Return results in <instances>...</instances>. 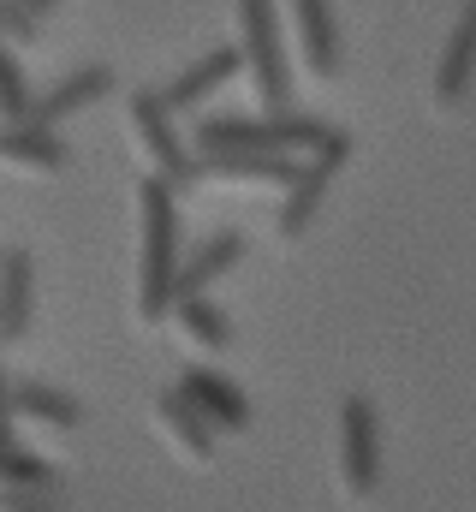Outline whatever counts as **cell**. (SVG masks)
Returning <instances> with one entry per match:
<instances>
[{
  "label": "cell",
  "mask_w": 476,
  "mask_h": 512,
  "mask_svg": "<svg viewBox=\"0 0 476 512\" xmlns=\"http://www.w3.org/2000/svg\"><path fill=\"white\" fill-rule=\"evenodd\" d=\"M137 209H143V268H137V316L143 322H167L173 316V280L185 262V233H179V197L161 179L137 185Z\"/></svg>",
  "instance_id": "6da1fadb"
},
{
  "label": "cell",
  "mask_w": 476,
  "mask_h": 512,
  "mask_svg": "<svg viewBox=\"0 0 476 512\" xmlns=\"http://www.w3.org/2000/svg\"><path fill=\"white\" fill-rule=\"evenodd\" d=\"M334 120H316V114H298V108H280V114H209L203 126L191 131V155H209V149H256V155H310Z\"/></svg>",
  "instance_id": "7a4b0ae2"
},
{
  "label": "cell",
  "mask_w": 476,
  "mask_h": 512,
  "mask_svg": "<svg viewBox=\"0 0 476 512\" xmlns=\"http://www.w3.org/2000/svg\"><path fill=\"white\" fill-rule=\"evenodd\" d=\"M238 60L250 72V90H256L262 114L292 108V66H286L274 0H238Z\"/></svg>",
  "instance_id": "3957f363"
},
{
  "label": "cell",
  "mask_w": 476,
  "mask_h": 512,
  "mask_svg": "<svg viewBox=\"0 0 476 512\" xmlns=\"http://www.w3.org/2000/svg\"><path fill=\"white\" fill-rule=\"evenodd\" d=\"M352 131L346 126H328V137L310 149V155H298V179L286 185V203H280V239L286 245H298L304 233H310V221L322 215V197H328V185H334V173H346V161H352Z\"/></svg>",
  "instance_id": "277c9868"
},
{
  "label": "cell",
  "mask_w": 476,
  "mask_h": 512,
  "mask_svg": "<svg viewBox=\"0 0 476 512\" xmlns=\"http://www.w3.org/2000/svg\"><path fill=\"white\" fill-rule=\"evenodd\" d=\"M125 114H131V126H137L143 155L161 167L155 179H161L173 197H185L191 185H203V173H197V155L185 149V137H179V126H173V108L161 102V90H131Z\"/></svg>",
  "instance_id": "5b68a950"
},
{
  "label": "cell",
  "mask_w": 476,
  "mask_h": 512,
  "mask_svg": "<svg viewBox=\"0 0 476 512\" xmlns=\"http://www.w3.org/2000/svg\"><path fill=\"white\" fill-rule=\"evenodd\" d=\"M340 465H346V489L357 501L375 495V483H381V429H375V405L363 393H352L340 405Z\"/></svg>",
  "instance_id": "8992f818"
},
{
  "label": "cell",
  "mask_w": 476,
  "mask_h": 512,
  "mask_svg": "<svg viewBox=\"0 0 476 512\" xmlns=\"http://www.w3.org/2000/svg\"><path fill=\"white\" fill-rule=\"evenodd\" d=\"M102 96H114V66H78V72H66L54 90H42L36 102H30V114H24V126L36 131H60L66 120H78L84 108H96Z\"/></svg>",
  "instance_id": "52a82bcc"
},
{
  "label": "cell",
  "mask_w": 476,
  "mask_h": 512,
  "mask_svg": "<svg viewBox=\"0 0 476 512\" xmlns=\"http://www.w3.org/2000/svg\"><path fill=\"white\" fill-rule=\"evenodd\" d=\"M197 173L203 179H221V185H292L298 179V161L292 155H256V149H209L197 155Z\"/></svg>",
  "instance_id": "ba28073f"
},
{
  "label": "cell",
  "mask_w": 476,
  "mask_h": 512,
  "mask_svg": "<svg viewBox=\"0 0 476 512\" xmlns=\"http://www.w3.org/2000/svg\"><path fill=\"white\" fill-rule=\"evenodd\" d=\"M238 72H244V60H238V42H233V48H215V54H203L191 72H179V78L161 90V102L173 108V120H179V114H197V108H203L215 90H227V84H233Z\"/></svg>",
  "instance_id": "9c48e42d"
},
{
  "label": "cell",
  "mask_w": 476,
  "mask_h": 512,
  "mask_svg": "<svg viewBox=\"0 0 476 512\" xmlns=\"http://www.w3.org/2000/svg\"><path fill=\"white\" fill-rule=\"evenodd\" d=\"M173 387L215 423V435H244V429H250V399H244L227 376H215V370H185Z\"/></svg>",
  "instance_id": "30bf717a"
},
{
  "label": "cell",
  "mask_w": 476,
  "mask_h": 512,
  "mask_svg": "<svg viewBox=\"0 0 476 512\" xmlns=\"http://www.w3.org/2000/svg\"><path fill=\"white\" fill-rule=\"evenodd\" d=\"M471 84H476V0H465L453 36L441 48V66H435V102L441 108H459L471 96Z\"/></svg>",
  "instance_id": "8fae6325"
},
{
  "label": "cell",
  "mask_w": 476,
  "mask_h": 512,
  "mask_svg": "<svg viewBox=\"0 0 476 512\" xmlns=\"http://www.w3.org/2000/svg\"><path fill=\"white\" fill-rule=\"evenodd\" d=\"M36 316V262L30 251H0V346L24 340Z\"/></svg>",
  "instance_id": "7c38bea8"
},
{
  "label": "cell",
  "mask_w": 476,
  "mask_h": 512,
  "mask_svg": "<svg viewBox=\"0 0 476 512\" xmlns=\"http://www.w3.org/2000/svg\"><path fill=\"white\" fill-rule=\"evenodd\" d=\"M286 6H292V24H298L304 66L316 78H334L340 72V24H334V6L328 0H286Z\"/></svg>",
  "instance_id": "4fadbf2b"
},
{
  "label": "cell",
  "mask_w": 476,
  "mask_h": 512,
  "mask_svg": "<svg viewBox=\"0 0 476 512\" xmlns=\"http://www.w3.org/2000/svg\"><path fill=\"white\" fill-rule=\"evenodd\" d=\"M0 161L18 167V173H60V167H72V143L60 131L0 126Z\"/></svg>",
  "instance_id": "5bb4252c"
},
{
  "label": "cell",
  "mask_w": 476,
  "mask_h": 512,
  "mask_svg": "<svg viewBox=\"0 0 476 512\" xmlns=\"http://www.w3.org/2000/svg\"><path fill=\"white\" fill-rule=\"evenodd\" d=\"M238 256H244V233H215V239H203L197 251L179 262V280H173V298H191V292H209L221 274H233Z\"/></svg>",
  "instance_id": "9a60e30c"
},
{
  "label": "cell",
  "mask_w": 476,
  "mask_h": 512,
  "mask_svg": "<svg viewBox=\"0 0 476 512\" xmlns=\"http://www.w3.org/2000/svg\"><path fill=\"white\" fill-rule=\"evenodd\" d=\"M155 417H161V429H167V435L197 459V465H209V459H215V423H209V417L179 393V387H161V393H155Z\"/></svg>",
  "instance_id": "2e32d148"
},
{
  "label": "cell",
  "mask_w": 476,
  "mask_h": 512,
  "mask_svg": "<svg viewBox=\"0 0 476 512\" xmlns=\"http://www.w3.org/2000/svg\"><path fill=\"white\" fill-rule=\"evenodd\" d=\"M12 417L48 423V429H78V423H84V405H78L72 393H60V387L24 376V382H12Z\"/></svg>",
  "instance_id": "e0dca14e"
},
{
  "label": "cell",
  "mask_w": 476,
  "mask_h": 512,
  "mask_svg": "<svg viewBox=\"0 0 476 512\" xmlns=\"http://www.w3.org/2000/svg\"><path fill=\"white\" fill-rule=\"evenodd\" d=\"M0 489H60V471L42 453H30L12 435V423H0Z\"/></svg>",
  "instance_id": "ac0fdd59"
},
{
  "label": "cell",
  "mask_w": 476,
  "mask_h": 512,
  "mask_svg": "<svg viewBox=\"0 0 476 512\" xmlns=\"http://www.w3.org/2000/svg\"><path fill=\"white\" fill-rule=\"evenodd\" d=\"M173 316H179V328H185L197 346H209V352H227V346H233V322H227V310H221L209 292L173 298Z\"/></svg>",
  "instance_id": "d6986e66"
},
{
  "label": "cell",
  "mask_w": 476,
  "mask_h": 512,
  "mask_svg": "<svg viewBox=\"0 0 476 512\" xmlns=\"http://www.w3.org/2000/svg\"><path fill=\"white\" fill-rule=\"evenodd\" d=\"M30 78H24V66H18V54L0 42V126H24V114H30Z\"/></svg>",
  "instance_id": "ffe728a7"
},
{
  "label": "cell",
  "mask_w": 476,
  "mask_h": 512,
  "mask_svg": "<svg viewBox=\"0 0 476 512\" xmlns=\"http://www.w3.org/2000/svg\"><path fill=\"white\" fill-rule=\"evenodd\" d=\"M0 42H42V18L30 12V6H18V0H0Z\"/></svg>",
  "instance_id": "44dd1931"
},
{
  "label": "cell",
  "mask_w": 476,
  "mask_h": 512,
  "mask_svg": "<svg viewBox=\"0 0 476 512\" xmlns=\"http://www.w3.org/2000/svg\"><path fill=\"white\" fill-rule=\"evenodd\" d=\"M0 512H66L60 489H0Z\"/></svg>",
  "instance_id": "7402d4cb"
},
{
  "label": "cell",
  "mask_w": 476,
  "mask_h": 512,
  "mask_svg": "<svg viewBox=\"0 0 476 512\" xmlns=\"http://www.w3.org/2000/svg\"><path fill=\"white\" fill-rule=\"evenodd\" d=\"M0 423H12V376H6V364H0Z\"/></svg>",
  "instance_id": "603a6c76"
},
{
  "label": "cell",
  "mask_w": 476,
  "mask_h": 512,
  "mask_svg": "<svg viewBox=\"0 0 476 512\" xmlns=\"http://www.w3.org/2000/svg\"><path fill=\"white\" fill-rule=\"evenodd\" d=\"M18 6H30V12H36V18H48V12H54V6H60V0H18Z\"/></svg>",
  "instance_id": "cb8c5ba5"
}]
</instances>
